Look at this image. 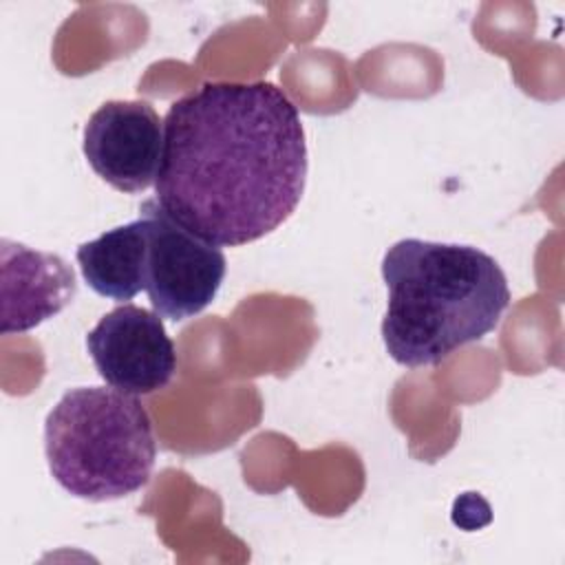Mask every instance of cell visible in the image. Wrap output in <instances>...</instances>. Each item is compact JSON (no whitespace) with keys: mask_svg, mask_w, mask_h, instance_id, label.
I'll list each match as a JSON object with an SVG mask.
<instances>
[{"mask_svg":"<svg viewBox=\"0 0 565 565\" xmlns=\"http://www.w3.org/2000/svg\"><path fill=\"white\" fill-rule=\"evenodd\" d=\"M300 113L271 82H207L170 104L157 203L218 247L254 243L298 207L307 181Z\"/></svg>","mask_w":565,"mask_h":565,"instance_id":"obj_1","label":"cell"},{"mask_svg":"<svg viewBox=\"0 0 565 565\" xmlns=\"http://www.w3.org/2000/svg\"><path fill=\"white\" fill-rule=\"evenodd\" d=\"M388 291L386 353L402 366H433L497 329L510 305L499 263L479 247L402 238L382 258Z\"/></svg>","mask_w":565,"mask_h":565,"instance_id":"obj_2","label":"cell"},{"mask_svg":"<svg viewBox=\"0 0 565 565\" xmlns=\"http://www.w3.org/2000/svg\"><path fill=\"white\" fill-rule=\"evenodd\" d=\"M44 455L68 494L95 503L121 499L150 481L152 419L137 395L113 386L71 388L46 415Z\"/></svg>","mask_w":565,"mask_h":565,"instance_id":"obj_3","label":"cell"},{"mask_svg":"<svg viewBox=\"0 0 565 565\" xmlns=\"http://www.w3.org/2000/svg\"><path fill=\"white\" fill-rule=\"evenodd\" d=\"M139 216L146 225L143 291L152 311L174 322L201 313L225 278L223 249L179 225L157 199L143 201Z\"/></svg>","mask_w":565,"mask_h":565,"instance_id":"obj_4","label":"cell"},{"mask_svg":"<svg viewBox=\"0 0 565 565\" xmlns=\"http://www.w3.org/2000/svg\"><path fill=\"white\" fill-rule=\"evenodd\" d=\"M86 349L99 377L128 395L157 393L177 373V347L161 316L130 302L99 318Z\"/></svg>","mask_w":565,"mask_h":565,"instance_id":"obj_5","label":"cell"},{"mask_svg":"<svg viewBox=\"0 0 565 565\" xmlns=\"http://www.w3.org/2000/svg\"><path fill=\"white\" fill-rule=\"evenodd\" d=\"M84 157L93 172L124 194L154 185L161 150L163 119L148 102H104L84 126Z\"/></svg>","mask_w":565,"mask_h":565,"instance_id":"obj_6","label":"cell"},{"mask_svg":"<svg viewBox=\"0 0 565 565\" xmlns=\"http://www.w3.org/2000/svg\"><path fill=\"white\" fill-rule=\"evenodd\" d=\"M2 318L0 331L24 333L60 313L77 294L73 267L53 252L0 241Z\"/></svg>","mask_w":565,"mask_h":565,"instance_id":"obj_7","label":"cell"},{"mask_svg":"<svg viewBox=\"0 0 565 565\" xmlns=\"http://www.w3.org/2000/svg\"><path fill=\"white\" fill-rule=\"evenodd\" d=\"M77 265L88 287L104 298L128 302L143 291L146 225L143 218L113 227L77 247Z\"/></svg>","mask_w":565,"mask_h":565,"instance_id":"obj_8","label":"cell"}]
</instances>
